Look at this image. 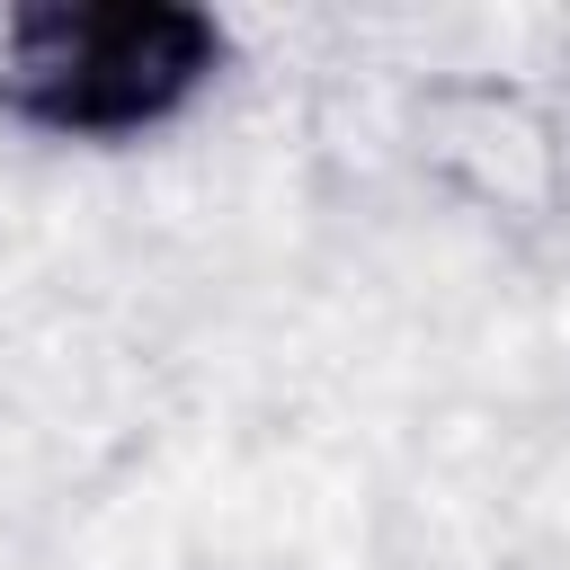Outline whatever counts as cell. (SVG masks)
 <instances>
[{"mask_svg":"<svg viewBox=\"0 0 570 570\" xmlns=\"http://www.w3.org/2000/svg\"><path fill=\"white\" fill-rule=\"evenodd\" d=\"M53 62L36 71H62V107L71 116H125V107H151L187 62H160L151 45H187L178 18H71V27H45Z\"/></svg>","mask_w":570,"mask_h":570,"instance_id":"6da1fadb","label":"cell"}]
</instances>
